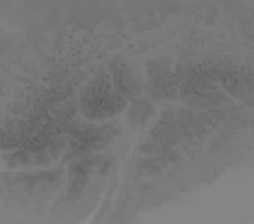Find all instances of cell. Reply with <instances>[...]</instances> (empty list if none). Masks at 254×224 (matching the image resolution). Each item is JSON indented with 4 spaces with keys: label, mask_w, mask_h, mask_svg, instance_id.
<instances>
[{
    "label": "cell",
    "mask_w": 254,
    "mask_h": 224,
    "mask_svg": "<svg viewBox=\"0 0 254 224\" xmlns=\"http://www.w3.org/2000/svg\"><path fill=\"white\" fill-rule=\"evenodd\" d=\"M82 107L86 116L104 119L115 115L125 107L121 96L110 89L109 83L101 77L92 82L82 92Z\"/></svg>",
    "instance_id": "1"
},
{
    "label": "cell",
    "mask_w": 254,
    "mask_h": 224,
    "mask_svg": "<svg viewBox=\"0 0 254 224\" xmlns=\"http://www.w3.org/2000/svg\"><path fill=\"white\" fill-rule=\"evenodd\" d=\"M113 83L118 93L126 98L138 93V77L135 69L126 63H118L113 69Z\"/></svg>",
    "instance_id": "2"
},
{
    "label": "cell",
    "mask_w": 254,
    "mask_h": 224,
    "mask_svg": "<svg viewBox=\"0 0 254 224\" xmlns=\"http://www.w3.org/2000/svg\"><path fill=\"white\" fill-rule=\"evenodd\" d=\"M156 107L146 98H140L131 107L128 113V124L134 132L140 133L147 127L156 115Z\"/></svg>",
    "instance_id": "3"
}]
</instances>
